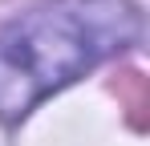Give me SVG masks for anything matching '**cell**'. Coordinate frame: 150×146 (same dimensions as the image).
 <instances>
[{
    "label": "cell",
    "instance_id": "cell-1",
    "mask_svg": "<svg viewBox=\"0 0 150 146\" xmlns=\"http://www.w3.org/2000/svg\"><path fill=\"white\" fill-rule=\"evenodd\" d=\"M130 0H45L0 33V122L28 118L69 81L138 41Z\"/></svg>",
    "mask_w": 150,
    "mask_h": 146
}]
</instances>
